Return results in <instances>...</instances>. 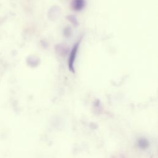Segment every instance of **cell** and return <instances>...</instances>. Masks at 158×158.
Returning <instances> with one entry per match:
<instances>
[{
    "label": "cell",
    "instance_id": "cell-1",
    "mask_svg": "<svg viewBox=\"0 0 158 158\" xmlns=\"http://www.w3.org/2000/svg\"><path fill=\"white\" fill-rule=\"evenodd\" d=\"M74 2L75 6L73 7L76 10H80L83 6V0H75Z\"/></svg>",
    "mask_w": 158,
    "mask_h": 158
},
{
    "label": "cell",
    "instance_id": "cell-2",
    "mask_svg": "<svg viewBox=\"0 0 158 158\" xmlns=\"http://www.w3.org/2000/svg\"><path fill=\"white\" fill-rule=\"evenodd\" d=\"M76 51H77V48L75 46V48H73V51H72V54H71V57L70 59V62H69V65H70V67H72V64H73V57H75V53H76Z\"/></svg>",
    "mask_w": 158,
    "mask_h": 158
}]
</instances>
